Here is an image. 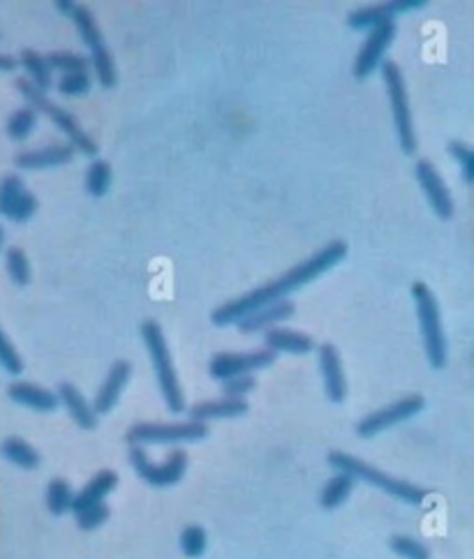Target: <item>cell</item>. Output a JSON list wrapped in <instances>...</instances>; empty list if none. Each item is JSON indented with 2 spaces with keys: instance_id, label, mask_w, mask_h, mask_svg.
I'll return each instance as SVG.
<instances>
[{
  "instance_id": "cell-1",
  "label": "cell",
  "mask_w": 474,
  "mask_h": 559,
  "mask_svg": "<svg viewBox=\"0 0 474 559\" xmlns=\"http://www.w3.org/2000/svg\"><path fill=\"white\" fill-rule=\"evenodd\" d=\"M347 257V243L345 240H331L329 245H324L321 250H317L312 257H308L306 261L296 264L294 269L287 270L285 275H281L278 280H271L266 285L257 287V289L248 291V294L239 296L234 300H227L220 308H215L211 312V321L215 326H232L239 324L243 317H248L251 312L266 308V305L281 303L285 300V296L294 294L296 289L311 285L312 280H317L320 275H324L327 270H331L333 266L341 264Z\"/></svg>"
},
{
  "instance_id": "cell-2",
  "label": "cell",
  "mask_w": 474,
  "mask_h": 559,
  "mask_svg": "<svg viewBox=\"0 0 474 559\" xmlns=\"http://www.w3.org/2000/svg\"><path fill=\"white\" fill-rule=\"evenodd\" d=\"M327 463L331 465L336 472L350 474V476L357 478V481H366L372 488L382 490V493L391 495L393 499L410 504V506H421V504L426 502V497H429V490L419 488V485L403 481V478L389 476L382 469L372 467V465L363 463V460H359V457L350 456V453L345 451H331L327 457Z\"/></svg>"
},
{
  "instance_id": "cell-3",
  "label": "cell",
  "mask_w": 474,
  "mask_h": 559,
  "mask_svg": "<svg viewBox=\"0 0 474 559\" xmlns=\"http://www.w3.org/2000/svg\"><path fill=\"white\" fill-rule=\"evenodd\" d=\"M139 333H142V340L143 345H146L148 356H151V363H153L164 405L169 407V412L172 414H183L185 396L183 388H181L179 377H176V370H173V361L172 354H169V345L167 338H164L163 326L155 319H146L139 326Z\"/></svg>"
},
{
  "instance_id": "cell-4",
  "label": "cell",
  "mask_w": 474,
  "mask_h": 559,
  "mask_svg": "<svg viewBox=\"0 0 474 559\" xmlns=\"http://www.w3.org/2000/svg\"><path fill=\"white\" fill-rule=\"evenodd\" d=\"M56 7L63 12V15L70 16V19L74 21V25H77L79 35H82L84 44H86L88 54H91L88 61H91V67L93 72H95L100 86L103 88L116 86L118 74H116V65H114V56L112 51H109L107 42H104L103 33L97 28V21L95 16L91 15V10L84 5H74V3H56Z\"/></svg>"
},
{
  "instance_id": "cell-5",
  "label": "cell",
  "mask_w": 474,
  "mask_h": 559,
  "mask_svg": "<svg viewBox=\"0 0 474 559\" xmlns=\"http://www.w3.org/2000/svg\"><path fill=\"white\" fill-rule=\"evenodd\" d=\"M15 86H16V91L21 93V97L28 102V107L35 109L37 113H44V116H49V121H52L54 125H56L58 130H61V132L65 134L67 139H70V143L74 146V151H79L82 155H86V158H95L97 143L93 142L91 134H88L86 130L79 125L77 118L72 116L67 109L54 104V102L46 97V93H42L40 88L33 86L26 76L16 79Z\"/></svg>"
},
{
  "instance_id": "cell-6",
  "label": "cell",
  "mask_w": 474,
  "mask_h": 559,
  "mask_svg": "<svg viewBox=\"0 0 474 559\" xmlns=\"http://www.w3.org/2000/svg\"><path fill=\"white\" fill-rule=\"evenodd\" d=\"M412 299H414V308H417L419 330H421L426 358H429L433 370H442V368L447 366V338H444L438 300H435L433 291L429 289V285H423V282H414Z\"/></svg>"
},
{
  "instance_id": "cell-7",
  "label": "cell",
  "mask_w": 474,
  "mask_h": 559,
  "mask_svg": "<svg viewBox=\"0 0 474 559\" xmlns=\"http://www.w3.org/2000/svg\"><path fill=\"white\" fill-rule=\"evenodd\" d=\"M380 72H382V82L384 88H387L389 104H391L398 143H400L405 155H414V152H417V134H414L412 109H410L408 86H405L403 72H400V67L393 61H384Z\"/></svg>"
},
{
  "instance_id": "cell-8",
  "label": "cell",
  "mask_w": 474,
  "mask_h": 559,
  "mask_svg": "<svg viewBox=\"0 0 474 559\" xmlns=\"http://www.w3.org/2000/svg\"><path fill=\"white\" fill-rule=\"evenodd\" d=\"M209 437V426L199 421L183 423H134L125 432V442L133 446H146V444H183L202 442Z\"/></svg>"
},
{
  "instance_id": "cell-9",
  "label": "cell",
  "mask_w": 474,
  "mask_h": 559,
  "mask_svg": "<svg viewBox=\"0 0 474 559\" xmlns=\"http://www.w3.org/2000/svg\"><path fill=\"white\" fill-rule=\"evenodd\" d=\"M130 465L137 472V476L143 483H148L151 488H172L179 481H183L185 472H188V453L176 448V451L169 453L164 463L155 465L146 456V448L133 446L130 448Z\"/></svg>"
},
{
  "instance_id": "cell-10",
  "label": "cell",
  "mask_w": 474,
  "mask_h": 559,
  "mask_svg": "<svg viewBox=\"0 0 474 559\" xmlns=\"http://www.w3.org/2000/svg\"><path fill=\"white\" fill-rule=\"evenodd\" d=\"M423 407H426V400H423V396H417V393H414V396L400 397V400L391 402V405L382 407V409H375L372 414L363 417L361 421L357 423V435L361 439L378 437L380 432L389 430V427L398 426V423H403L408 421V418L421 414Z\"/></svg>"
},
{
  "instance_id": "cell-11",
  "label": "cell",
  "mask_w": 474,
  "mask_h": 559,
  "mask_svg": "<svg viewBox=\"0 0 474 559\" xmlns=\"http://www.w3.org/2000/svg\"><path fill=\"white\" fill-rule=\"evenodd\" d=\"M276 363V354L269 349L255 351H227V354H215L209 363V375L218 381H227L232 377L252 375L257 370H264Z\"/></svg>"
},
{
  "instance_id": "cell-12",
  "label": "cell",
  "mask_w": 474,
  "mask_h": 559,
  "mask_svg": "<svg viewBox=\"0 0 474 559\" xmlns=\"http://www.w3.org/2000/svg\"><path fill=\"white\" fill-rule=\"evenodd\" d=\"M393 37H396V21H384L382 25H378L375 31L368 33L366 42L361 44L357 54V61H354L352 74L357 82H366L372 72L382 67L384 54L391 46Z\"/></svg>"
},
{
  "instance_id": "cell-13",
  "label": "cell",
  "mask_w": 474,
  "mask_h": 559,
  "mask_svg": "<svg viewBox=\"0 0 474 559\" xmlns=\"http://www.w3.org/2000/svg\"><path fill=\"white\" fill-rule=\"evenodd\" d=\"M35 194L28 192L21 176L7 173V176L0 181V215L10 220V222L24 224L35 215Z\"/></svg>"
},
{
  "instance_id": "cell-14",
  "label": "cell",
  "mask_w": 474,
  "mask_h": 559,
  "mask_svg": "<svg viewBox=\"0 0 474 559\" xmlns=\"http://www.w3.org/2000/svg\"><path fill=\"white\" fill-rule=\"evenodd\" d=\"M414 176H417L423 194L429 199L433 213L438 215L439 220H451V215H454V199L449 194V188L444 185L438 169H435L429 160H419L417 167H414Z\"/></svg>"
},
{
  "instance_id": "cell-15",
  "label": "cell",
  "mask_w": 474,
  "mask_h": 559,
  "mask_svg": "<svg viewBox=\"0 0 474 559\" xmlns=\"http://www.w3.org/2000/svg\"><path fill=\"white\" fill-rule=\"evenodd\" d=\"M317 356H320V370L321 379H324V393L333 405H341L347 397V379L342 372L341 354H338L336 345L331 342H321L317 347Z\"/></svg>"
},
{
  "instance_id": "cell-16",
  "label": "cell",
  "mask_w": 474,
  "mask_h": 559,
  "mask_svg": "<svg viewBox=\"0 0 474 559\" xmlns=\"http://www.w3.org/2000/svg\"><path fill=\"white\" fill-rule=\"evenodd\" d=\"M130 377H133V363L125 361V358L114 361V366L109 368L107 377H104L103 387H100V391H97L95 400H93V407H95L97 417L109 414L114 407L118 405L123 388L128 387Z\"/></svg>"
},
{
  "instance_id": "cell-17",
  "label": "cell",
  "mask_w": 474,
  "mask_h": 559,
  "mask_svg": "<svg viewBox=\"0 0 474 559\" xmlns=\"http://www.w3.org/2000/svg\"><path fill=\"white\" fill-rule=\"evenodd\" d=\"M74 158L72 143H52V146L37 148V151H24L15 158V164L24 172H40V169H54L67 164Z\"/></svg>"
},
{
  "instance_id": "cell-18",
  "label": "cell",
  "mask_w": 474,
  "mask_h": 559,
  "mask_svg": "<svg viewBox=\"0 0 474 559\" xmlns=\"http://www.w3.org/2000/svg\"><path fill=\"white\" fill-rule=\"evenodd\" d=\"M7 396H10L12 402L16 405L26 407V409H33V412H56L61 400H58V393L46 391V388L35 387V384H28V381H15L7 388Z\"/></svg>"
},
{
  "instance_id": "cell-19",
  "label": "cell",
  "mask_w": 474,
  "mask_h": 559,
  "mask_svg": "<svg viewBox=\"0 0 474 559\" xmlns=\"http://www.w3.org/2000/svg\"><path fill=\"white\" fill-rule=\"evenodd\" d=\"M58 400H61V405L65 407L67 414L72 417V421L77 423L82 430H95L97 427V412L95 407L91 405V402L86 400V397L82 396V391H79L74 384H70V381H63V384H58Z\"/></svg>"
},
{
  "instance_id": "cell-20",
  "label": "cell",
  "mask_w": 474,
  "mask_h": 559,
  "mask_svg": "<svg viewBox=\"0 0 474 559\" xmlns=\"http://www.w3.org/2000/svg\"><path fill=\"white\" fill-rule=\"evenodd\" d=\"M294 303L281 300V303L266 305V308H260V310L243 317V319L236 324V329H239L241 333H248V336H251V333H260V330H271L276 329V324H281V321H287L290 317H294Z\"/></svg>"
},
{
  "instance_id": "cell-21",
  "label": "cell",
  "mask_w": 474,
  "mask_h": 559,
  "mask_svg": "<svg viewBox=\"0 0 474 559\" xmlns=\"http://www.w3.org/2000/svg\"><path fill=\"white\" fill-rule=\"evenodd\" d=\"M118 485V474L114 469H103L97 472L91 481L74 495V504H72V514H79L84 508L97 506V504H104V497L112 495Z\"/></svg>"
},
{
  "instance_id": "cell-22",
  "label": "cell",
  "mask_w": 474,
  "mask_h": 559,
  "mask_svg": "<svg viewBox=\"0 0 474 559\" xmlns=\"http://www.w3.org/2000/svg\"><path fill=\"white\" fill-rule=\"evenodd\" d=\"M264 345H266V349L273 351V354L282 351V354H296V356L312 354V351L320 347V345H315V340H312L311 336H306V333H301V330L278 329V326L276 329L266 330Z\"/></svg>"
},
{
  "instance_id": "cell-23",
  "label": "cell",
  "mask_w": 474,
  "mask_h": 559,
  "mask_svg": "<svg viewBox=\"0 0 474 559\" xmlns=\"http://www.w3.org/2000/svg\"><path fill=\"white\" fill-rule=\"evenodd\" d=\"M248 412V402L236 400V397H220V400L199 402L190 407V418L199 423L218 421V418H236Z\"/></svg>"
},
{
  "instance_id": "cell-24",
  "label": "cell",
  "mask_w": 474,
  "mask_h": 559,
  "mask_svg": "<svg viewBox=\"0 0 474 559\" xmlns=\"http://www.w3.org/2000/svg\"><path fill=\"white\" fill-rule=\"evenodd\" d=\"M19 65L26 70L28 82L35 88H40L42 93H46L54 86V70L49 61H46V56H42V54L33 49H24L19 56Z\"/></svg>"
},
{
  "instance_id": "cell-25",
  "label": "cell",
  "mask_w": 474,
  "mask_h": 559,
  "mask_svg": "<svg viewBox=\"0 0 474 559\" xmlns=\"http://www.w3.org/2000/svg\"><path fill=\"white\" fill-rule=\"evenodd\" d=\"M0 456L21 469H37L42 463L40 453L21 437H7L5 442L0 444Z\"/></svg>"
},
{
  "instance_id": "cell-26",
  "label": "cell",
  "mask_w": 474,
  "mask_h": 559,
  "mask_svg": "<svg viewBox=\"0 0 474 559\" xmlns=\"http://www.w3.org/2000/svg\"><path fill=\"white\" fill-rule=\"evenodd\" d=\"M354 483H357V478H352L350 474H342V472L333 474V476L324 483V488H321V495H320L321 508L333 511V508L342 506L345 499L352 495Z\"/></svg>"
},
{
  "instance_id": "cell-27",
  "label": "cell",
  "mask_w": 474,
  "mask_h": 559,
  "mask_svg": "<svg viewBox=\"0 0 474 559\" xmlns=\"http://www.w3.org/2000/svg\"><path fill=\"white\" fill-rule=\"evenodd\" d=\"M112 181H114L112 164L104 162V160H93L91 167H88V172H86L84 188H86V192L91 194V197L100 199L109 192V188H112Z\"/></svg>"
},
{
  "instance_id": "cell-28",
  "label": "cell",
  "mask_w": 474,
  "mask_h": 559,
  "mask_svg": "<svg viewBox=\"0 0 474 559\" xmlns=\"http://www.w3.org/2000/svg\"><path fill=\"white\" fill-rule=\"evenodd\" d=\"M72 504H74V493H72L70 483L65 478H52L46 485V508H49V514H67V511H72Z\"/></svg>"
},
{
  "instance_id": "cell-29",
  "label": "cell",
  "mask_w": 474,
  "mask_h": 559,
  "mask_svg": "<svg viewBox=\"0 0 474 559\" xmlns=\"http://www.w3.org/2000/svg\"><path fill=\"white\" fill-rule=\"evenodd\" d=\"M393 16L384 10V5H372V7H359L352 15L347 16V25L352 31H375L378 25H382L384 21H391Z\"/></svg>"
},
{
  "instance_id": "cell-30",
  "label": "cell",
  "mask_w": 474,
  "mask_h": 559,
  "mask_svg": "<svg viewBox=\"0 0 474 559\" xmlns=\"http://www.w3.org/2000/svg\"><path fill=\"white\" fill-rule=\"evenodd\" d=\"M37 125V112L31 107H21L7 118V137L12 142H26Z\"/></svg>"
},
{
  "instance_id": "cell-31",
  "label": "cell",
  "mask_w": 474,
  "mask_h": 559,
  "mask_svg": "<svg viewBox=\"0 0 474 559\" xmlns=\"http://www.w3.org/2000/svg\"><path fill=\"white\" fill-rule=\"evenodd\" d=\"M5 269L16 287H26L31 282V261L21 248H7Z\"/></svg>"
},
{
  "instance_id": "cell-32",
  "label": "cell",
  "mask_w": 474,
  "mask_h": 559,
  "mask_svg": "<svg viewBox=\"0 0 474 559\" xmlns=\"http://www.w3.org/2000/svg\"><path fill=\"white\" fill-rule=\"evenodd\" d=\"M52 70L63 72V74H74V72H91V61L86 56H79L74 51H54L46 56Z\"/></svg>"
},
{
  "instance_id": "cell-33",
  "label": "cell",
  "mask_w": 474,
  "mask_h": 559,
  "mask_svg": "<svg viewBox=\"0 0 474 559\" xmlns=\"http://www.w3.org/2000/svg\"><path fill=\"white\" fill-rule=\"evenodd\" d=\"M93 76L91 72H74V74H63L56 82V88L65 97H82L91 91Z\"/></svg>"
},
{
  "instance_id": "cell-34",
  "label": "cell",
  "mask_w": 474,
  "mask_h": 559,
  "mask_svg": "<svg viewBox=\"0 0 474 559\" xmlns=\"http://www.w3.org/2000/svg\"><path fill=\"white\" fill-rule=\"evenodd\" d=\"M206 541L209 539H206L204 527H199V525H188L181 532V550L190 559H197L206 553Z\"/></svg>"
},
{
  "instance_id": "cell-35",
  "label": "cell",
  "mask_w": 474,
  "mask_h": 559,
  "mask_svg": "<svg viewBox=\"0 0 474 559\" xmlns=\"http://www.w3.org/2000/svg\"><path fill=\"white\" fill-rule=\"evenodd\" d=\"M389 548H391L398 557H403V559H429L430 557V550L426 548V545L419 544V541L412 539V536H400V534L391 536Z\"/></svg>"
},
{
  "instance_id": "cell-36",
  "label": "cell",
  "mask_w": 474,
  "mask_h": 559,
  "mask_svg": "<svg viewBox=\"0 0 474 559\" xmlns=\"http://www.w3.org/2000/svg\"><path fill=\"white\" fill-rule=\"evenodd\" d=\"M0 368L7 372V375H21L24 372V361H21L19 351L12 347L10 338L3 333V329H0Z\"/></svg>"
},
{
  "instance_id": "cell-37",
  "label": "cell",
  "mask_w": 474,
  "mask_h": 559,
  "mask_svg": "<svg viewBox=\"0 0 474 559\" xmlns=\"http://www.w3.org/2000/svg\"><path fill=\"white\" fill-rule=\"evenodd\" d=\"M74 515H77L79 529H84V532H93V529L103 527V525L107 523L112 511H109L107 504H97V506L84 508V511H79V514H74Z\"/></svg>"
},
{
  "instance_id": "cell-38",
  "label": "cell",
  "mask_w": 474,
  "mask_h": 559,
  "mask_svg": "<svg viewBox=\"0 0 474 559\" xmlns=\"http://www.w3.org/2000/svg\"><path fill=\"white\" fill-rule=\"evenodd\" d=\"M449 155L463 169L465 183H474V148L465 146L460 142H451L449 143Z\"/></svg>"
},
{
  "instance_id": "cell-39",
  "label": "cell",
  "mask_w": 474,
  "mask_h": 559,
  "mask_svg": "<svg viewBox=\"0 0 474 559\" xmlns=\"http://www.w3.org/2000/svg\"><path fill=\"white\" fill-rule=\"evenodd\" d=\"M255 388H257V381L252 375L232 377V379L222 381L224 397H236V400H245V396L255 391Z\"/></svg>"
},
{
  "instance_id": "cell-40",
  "label": "cell",
  "mask_w": 474,
  "mask_h": 559,
  "mask_svg": "<svg viewBox=\"0 0 474 559\" xmlns=\"http://www.w3.org/2000/svg\"><path fill=\"white\" fill-rule=\"evenodd\" d=\"M421 7H426V0H398V3H387L384 10H387L391 16H396L403 15V12L421 10Z\"/></svg>"
},
{
  "instance_id": "cell-41",
  "label": "cell",
  "mask_w": 474,
  "mask_h": 559,
  "mask_svg": "<svg viewBox=\"0 0 474 559\" xmlns=\"http://www.w3.org/2000/svg\"><path fill=\"white\" fill-rule=\"evenodd\" d=\"M16 65H19V61H16V58L0 54V72H12V70H16Z\"/></svg>"
},
{
  "instance_id": "cell-42",
  "label": "cell",
  "mask_w": 474,
  "mask_h": 559,
  "mask_svg": "<svg viewBox=\"0 0 474 559\" xmlns=\"http://www.w3.org/2000/svg\"><path fill=\"white\" fill-rule=\"evenodd\" d=\"M3 243H5V229L0 227V250H3Z\"/></svg>"
}]
</instances>
